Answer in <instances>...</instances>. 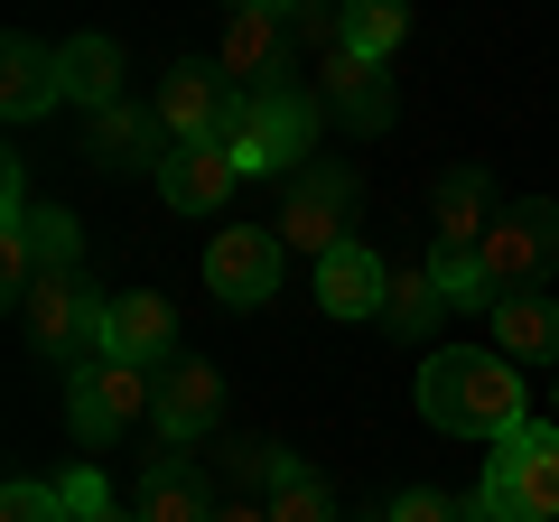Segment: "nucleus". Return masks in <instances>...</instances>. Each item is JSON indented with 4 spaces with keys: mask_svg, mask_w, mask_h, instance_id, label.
<instances>
[{
    "mask_svg": "<svg viewBox=\"0 0 559 522\" xmlns=\"http://www.w3.org/2000/svg\"><path fill=\"white\" fill-rule=\"evenodd\" d=\"M419 420L448 429V439H513L532 411H522V373L495 355V345H439V355L419 364Z\"/></svg>",
    "mask_w": 559,
    "mask_h": 522,
    "instance_id": "nucleus-1",
    "label": "nucleus"
},
{
    "mask_svg": "<svg viewBox=\"0 0 559 522\" xmlns=\"http://www.w3.org/2000/svg\"><path fill=\"white\" fill-rule=\"evenodd\" d=\"M224 150H234V168L242 178H299L308 168V141H318V103L299 94V84H280V94H234V112H224V131H215Z\"/></svg>",
    "mask_w": 559,
    "mask_h": 522,
    "instance_id": "nucleus-2",
    "label": "nucleus"
},
{
    "mask_svg": "<svg viewBox=\"0 0 559 522\" xmlns=\"http://www.w3.org/2000/svg\"><path fill=\"white\" fill-rule=\"evenodd\" d=\"M476 513H495V522H559V420H522L513 439L485 458Z\"/></svg>",
    "mask_w": 559,
    "mask_h": 522,
    "instance_id": "nucleus-3",
    "label": "nucleus"
},
{
    "mask_svg": "<svg viewBox=\"0 0 559 522\" xmlns=\"http://www.w3.org/2000/svg\"><path fill=\"white\" fill-rule=\"evenodd\" d=\"M355 205H364V178L345 159H308L299 178H289V197H280V242L308 261H326L336 242H355Z\"/></svg>",
    "mask_w": 559,
    "mask_h": 522,
    "instance_id": "nucleus-4",
    "label": "nucleus"
},
{
    "mask_svg": "<svg viewBox=\"0 0 559 522\" xmlns=\"http://www.w3.org/2000/svg\"><path fill=\"white\" fill-rule=\"evenodd\" d=\"M485 281H495V299H532L540 281L559 271V197H522L495 215V234L476 242Z\"/></svg>",
    "mask_w": 559,
    "mask_h": 522,
    "instance_id": "nucleus-5",
    "label": "nucleus"
},
{
    "mask_svg": "<svg viewBox=\"0 0 559 522\" xmlns=\"http://www.w3.org/2000/svg\"><path fill=\"white\" fill-rule=\"evenodd\" d=\"M103 308L112 299H94L84 271H38V289L20 299V336L57 364H94L103 355Z\"/></svg>",
    "mask_w": 559,
    "mask_h": 522,
    "instance_id": "nucleus-6",
    "label": "nucleus"
},
{
    "mask_svg": "<svg viewBox=\"0 0 559 522\" xmlns=\"http://www.w3.org/2000/svg\"><path fill=\"white\" fill-rule=\"evenodd\" d=\"M150 411H159V373H140V364L94 355V364H75V373H66V429H75L84 448L121 439V429L150 420Z\"/></svg>",
    "mask_w": 559,
    "mask_h": 522,
    "instance_id": "nucleus-7",
    "label": "nucleus"
},
{
    "mask_svg": "<svg viewBox=\"0 0 559 522\" xmlns=\"http://www.w3.org/2000/svg\"><path fill=\"white\" fill-rule=\"evenodd\" d=\"M289 10L280 0H242L234 20H224V38H215V75L234 84V94H280L289 84Z\"/></svg>",
    "mask_w": 559,
    "mask_h": 522,
    "instance_id": "nucleus-8",
    "label": "nucleus"
},
{
    "mask_svg": "<svg viewBox=\"0 0 559 522\" xmlns=\"http://www.w3.org/2000/svg\"><path fill=\"white\" fill-rule=\"evenodd\" d=\"M280 271H289V242H280L271 224H224V234L205 242V289H215L224 308L280 299Z\"/></svg>",
    "mask_w": 559,
    "mask_h": 522,
    "instance_id": "nucleus-9",
    "label": "nucleus"
},
{
    "mask_svg": "<svg viewBox=\"0 0 559 522\" xmlns=\"http://www.w3.org/2000/svg\"><path fill=\"white\" fill-rule=\"evenodd\" d=\"M168 150H178V141L159 131V112H150V103H112V112L84 121V159H94L103 178H140V168L159 178Z\"/></svg>",
    "mask_w": 559,
    "mask_h": 522,
    "instance_id": "nucleus-10",
    "label": "nucleus"
},
{
    "mask_svg": "<svg viewBox=\"0 0 559 522\" xmlns=\"http://www.w3.org/2000/svg\"><path fill=\"white\" fill-rule=\"evenodd\" d=\"M103 355L140 364V373H168V364H178V308H168L159 289H121V299L103 308Z\"/></svg>",
    "mask_w": 559,
    "mask_h": 522,
    "instance_id": "nucleus-11",
    "label": "nucleus"
},
{
    "mask_svg": "<svg viewBox=\"0 0 559 522\" xmlns=\"http://www.w3.org/2000/svg\"><path fill=\"white\" fill-rule=\"evenodd\" d=\"M150 112H159V131H168L178 150H187V141H215L224 112H234V84H224L205 57H178V66L159 75V103H150Z\"/></svg>",
    "mask_w": 559,
    "mask_h": 522,
    "instance_id": "nucleus-12",
    "label": "nucleus"
},
{
    "mask_svg": "<svg viewBox=\"0 0 559 522\" xmlns=\"http://www.w3.org/2000/svg\"><path fill=\"white\" fill-rule=\"evenodd\" d=\"M150 420H159V439L187 458V448L224 420V373H215L205 355H178V364L159 373V411H150Z\"/></svg>",
    "mask_w": 559,
    "mask_h": 522,
    "instance_id": "nucleus-13",
    "label": "nucleus"
},
{
    "mask_svg": "<svg viewBox=\"0 0 559 522\" xmlns=\"http://www.w3.org/2000/svg\"><path fill=\"white\" fill-rule=\"evenodd\" d=\"M495 178L485 168H439V187H429V252H476L485 234H495Z\"/></svg>",
    "mask_w": 559,
    "mask_h": 522,
    "instance_id": "nucleus-14",
    "label": "nucleus"
},
{
    "mask_svg": "<svg viewBox=\"0 0 559 522\" xmlns=\"http://www.w3.org/2000/svg\"><path fill=\"white\" fill-rule=\"evenodd\" d=\"M382 299H392V261H382L373 242H336V252L318 261V308L326 318H373L382 327Z\"/></svg>",
    "mask_w": 559,
    "mask_h": 522,
    "instance_id": "nucleus-15",
    "label": "nucleus"
},
{
    "mask_svg": "<svg viewBox=\"0 0 559 522\" xmlns=\"http://www.w3.org/2000/svg\"><path fill=\"white\" fill-rule=\"evenodd\" d=\"M234 187H242V168H234L224 141H187V150H168V168H159V197L178 205V215H224Z\"/></svg>",
    "mask_w": 559,
    "mask_h": 522,
    "instance_id": "nucleus-16",
    "label": "nucleus"
},
{
    "mask_svg": "<svg viewBox=\"0 0 559 522\" xmlns=\"http://www.w3.org/2000/svg\"><path fill=\"white\" fill-rule=\"evenodd\" d=\"M318 112H336L345 131H392V84H382V66H364V57H326L318 66Z\"/></svg>",
    "mask_w": 559,
    "mask_h": 522,
    "instance_id": "nucleus-17",
    "label": "nucleus"
},
{
    "mask_svg": "<svg viewBox=\"0 0 559 522\" xmlns=\"http://www.w3.org/2000/svg\"><path fill=\"white\" fill-rule=\"evenodd\" d=\"M131 513H140V522H215L224 503L205 495V476L178 458V448H159V458L140 466V503H131Z\"/></svg>",
    "mask_w": 559,
    "mask_h": 522,
    "instance_id": "nucleus-18",
    "label": "nucleus"
},
{
    "mask_svg": "<svg viewBox=\"0 0 559 522\" xmlns=\"http://www.w3.org/2000/svg\"><path fill=\"white\" fill-rule=\"evenodd\" d=\"M10 84H0V112L10 121H38V112H57L66 103V66H57V47H38V38H10Z\"/></svg>",
    "mask_w": 559,
    "mask_h": 522,
    "instance_id": "nucleus-19",
    "label": "nucleus"
},
{
    "mask_svg": "<svg viewBox=\"0 0 559 522\" xmlns=\"http://www.w3.org/2000/svg\"><path fill=\"white\" fill-rule=\"evenodd\" d=\"M495 355L503 364H559V299H495Z\"/></svg>",
    "mask_w": 559,
    "mask_h": 522,
    "instance_id": "nucleus-20",
    "label": "nucleus"
},
{
    "mask_svg": "<svg viewBox=\"0 0 559 522\" xmlns=\"http://www.w3.org/2000/svg\"><path fill=\"white\" fill-rule=\"evenodd\" d=\"M57 66H66V103H84V112H112V103H131V94H121V47L103 38V28H94V38H66Z\"/></svg>",
    "mask_w": 559,
    "mask_h": 522,
    "instance_id": "nucleus-21",
    "label": "nucleus"
},
{
    "mask_svg": "<svg viewBox=\"0 0 559 522\" xmlns=\"http://www.w3.org/2000/svg\"><path fill=\"white\" fill-rule=\"evenodd\" d=\"M448 318V289L429 281V261H411V271H392V299H382V336L401 345H429V327Z\"/></svg>",
    "mask_w": 559,
    "mask_h": 522,
    "instance_id": "nucleus-22",
    "label": "nucleus"
},
{
    "mask_svg": "<svg viewBox=\"0 0 559 522\" xmlns=\"http://www.w3.org/2000/svg\"><path fill=\"white\" fill-rule=\"evenodd\" d=\"M401 38H411V10H401V0H355V10L336 20V47L364 57V66H392Z\"/></svg>",
    "mask_w": 559,
    "mask_h": 522,
    "instance_id": "nucleus-23",
    "label": "nucleus"
},
{
    "mask_svg": "<svg viewBox=\"0 0 559 522\" xmlns=\"http://www.w3.org/2000/svg\"><path fill=\"white\" fill-rule=\"evenodd\" d=\"M261 513H271V522H345L336 513V485H326L318 466H299V458H289V476L261 495Z\"/></svg>",
    "mask_w": 559,
    "mask_h": 522,
    "instance_id": "nucleus-24",
    "label": "nucleus"
},
{
    "mask_svg": "<svg viewBox=\"0 0 559 522\" xmlns=\"http://www.w3.org/2000/svg\"><path fill=\"white\" fill-rule=\"evenodd\" d=\"M429 281L448 289V308H485V318H495V281H485L476 252H429Z\"/></svg>",
    "mask_w": 559,
    "mask_h": 522,
    "instance_id": "nucleus-25",
    "label": "nucleus"
},
{
    "mask_svg": "<svg viewBox=\"0 0 559 522\" xmlns=\"http://www.w3.org/2000/svg\"><path fill=\"white\" fill-rule=\"evenodd\" d=\"M28 242H38V271H84V234L66 205H38L28 215Z\"/></svg>",
    "mask_w": 559,
    "mask_h": 522,
    "instance_id": "nucleus-26",
    "label": "nucleus"
},
{
    "mask_svg": "<svg viewBox=\"0 0 559 522\" xmlns=\"http://www.w3.org/2000/svg\"><path fill=\"white\" fill-rule=\"evenodd\" d=\"M0 522H75V503H66V485H47V476H10Z\"/></svg>",
    "mask_w": 559,
    "mask_h": 522,
    "instance_id": "nucleus-27",
    "label": "nucleus"
},
{
    "mask_svg": "<svg viewBox=\"0 0 559 522\" xmlns=\"http://www.w3.org/2000/svg\"><path fill=\"white\" fill-rule=\"evenodd\" d=\"M57 485H66V503H75V522H140V513H121V503H112L103 466H75V476H57Z\"/></svg>",
    "mask_w": 559,
    "mask_h": 522,
    "instance_id": "nucleus-28",
    "label": "nucleus"
},
{
    "mask_svg": "<svg viewBox=\"0 0 559 522\" xmlns=\"http://www.w3.org/2000/svg\"><path fill=\"white\" fill-rule=\"evenodd\" d=\"M382 513H392V522H466V503L439 495V485H411V495H392Z\"/></svg>",
    "mask_w": 559,
    "mask_h": 522,
    "instance_id": "nucleus-29",
    "label": "nucleus"
},
{
    "mask_svg": "<svg viewBox=\"0 0 559 522\" xmlns=\"http://www.w3.org/2000/svg\"><path fill=\"white\" fill-rule=\"evenodd\" d=\"M215 522H271V513H261V503H224Z\"/></svg>",
    "mask_w": 559,
    "mask_h": 522,
    "instance_id": "nucleus-30",
    "label": "nucleus"
},
{
    "mask_svg": "<svg viewBox=\"0 0 559 522\" xmlns=\"http://www.w3.org/2000/svg\"><path fill=\"white\" fill-rule=\"evenodd\" d=\"M345 522H392V513H345Z\"/></svg>",
    "mask_w": 559,
    "mask_h": 522,
    "instance_id": "nucleus-31",
    "label": "nucleus"
},
{
    "mask_svg": "<svg viewBox=\"0 0 559 522\" xmlns=\"http://www.w3.org/2000/svg\"><path fill=\"white\" fill-rule=\"evenodd\" d=\"M466 522H495V513H476V503H466Z\"/></svg>",
    "mask_w": 559,
    "mask_h": 522,
    "instance_id": "nucleus-32",
    "label": "nucleus"
},
{
    "mask_svg": "<svg viewBox=\"0 0 559 522\" xmlns=\"http://www.w3.org/2000/svg\"><path fill=\"white\" fill-rule=\"evenodd\" d=\"M550 420H559V382H550Z\"/></svg>",
    "mask_w": 559,
    "mask_h": 522,
    "instance_id": "nucleus-33",
    "label": "nucleus"
}]
</instances>
